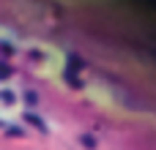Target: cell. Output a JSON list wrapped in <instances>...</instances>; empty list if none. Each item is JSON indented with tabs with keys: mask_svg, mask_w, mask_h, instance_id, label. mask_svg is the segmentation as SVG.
Wrapping results in <instances>:
<instances>
[]
</instances>
